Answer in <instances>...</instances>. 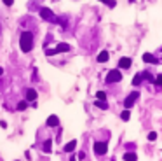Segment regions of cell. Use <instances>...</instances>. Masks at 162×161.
Masks as SVG:
<instances>
[{
	"label": "cell",
	"mask_w": 162,
	"mask_h": 161,
	"mask_svg": "<svg viewBox=\"0 0 162 161\" xmlns=\"http://www.w3.org/2000/svg\"><path fill=\"white\" fill-rule=\"evenodd\" d=\"M51 145H53V140H45L44 145H42V151L44 152H51Z\"/></svg>",
	"instance_id": "obj_11"
},
{
	"label": "cell",
	"mask_w": 162,
	"mask_h": 161,
	"mask_svg": "<svg viewBox=\"0 0 162 161\" xmlns=\"http://www.w3.org/2000/svg\"><path fill=\"white\" fill-rule=\"evenodd\" d=\"M155 139H157V135H155V133H150V135H148V140H155Z\"/></svg>",
	"instance_id": "obj_21"
},
{
	"label": "cell",
	"mask_w": 162,
	"mask_h": 161,
	"mask_svg": "<svg viewBox=\"0 0 162 161\" xmlns=\"http://www.w3.org/2000/svg\"><path fill=\"white\" fill-rule=\"evenodd\" d=\"M40 18L45 20V21H56L54 12L51 11V9H47V7H42V9H40Z\"/></svg>",
	"instance_id": "obj_2"
},
{
	"label": "cell",
	"mask_w": 162,
	"mask_h": 161,
	"mask_svg": "<svg viewBox=\"0 0 162 161\" xmlns=\"http://www.w3.org/2000/svg\"><path fill=\"white\" fill-rule=\"evenodd\" d=\"M141 82V74H138L136 77H134V80H132V84H140Z\"/></svg>",
	"instance_id": "obj_19"
},
{
	"label": "cell",
	"mask_w": 162,
	"mask_h": 161,
	"mask_svg": "<svg viewBox=\"0 0 162 161\" xmlns=\"http://www.w3.org/2000/svg\"><path fill=\"white\" fill-rule=\"evenodd\" d=\"M72 47H70V44H58V47H56V53H68Z\"/></svg>",
	"instance_id": "obj_6"
},
{
	"label": "cell",
	"mask_w": 162,
	"mask_h": 161,
	"mask_svg": "<svg viewBox=\"0 0 162 161\" xmlns=\"http://www.w3.org/2000/svg\"><path fill=\"white\" fill-rule=\"evenodd\" d=\"M2 2H4L5 5H12V4H14V0H2Z\"/></svg>",
	"instance_id": "obj_22"
},
{
	"label": "cell",
	"mask_w": 162,
	"mask_h": 161,
	"mask_svg": "<svg viewBox=\"0 0 162 161\" xmlns=\"http://www.w3.org/2000/svg\"><path fill=\"white\" fill-rule=\"evenodd\" d=\"M138 96H140V93H132V95H129V96L126 98V102H124V105H126L127 109H131V107H132V103L138 100Z\"/></svg>",
	"instance_id": "obj_5"
},
{
	"label": "cell",
	"mask_w": 162,
	"mask_h": 161,
	"mask_svg": "<svg viewBox=\"0 0 162 161\" xmlns=\"http://www.w3.org/2000/svg\"><path fill=\"white\" fill-rule=\"evenodd\" d=\"M124 160H126V161H136V154L127 152V154H124Z\"/></svg>",
	"instance_id": "obj_13"
},
{
	"label": "cell",
	"mask_w": 162,
	"mask_h": 161,
	"mask_svg": "<svg viewBox=\"0 0 162 161\" xmlns=\"http://www.w3.org/2000/svg\"><path fill=\"white\" fill-rule=\"evenodd\" d=\"M45 54L47 56H53V54H56V49H45Z\"/></svg>",
	"instance_id": "obj_20"
},
{
	"label": "cell",
	"mask_w": 162,
	"mask_h": 161,
	"mask_svg": "<svg viewBox=\"0 0 162 161\" xmlns=\"http://www.w3.org/2000/svg\"><path fill=\"white\" fill-rule=\"evenodd\" d=\"M24 109H28V102H19L18 103V110H24Z\"/></svg>",
	"instance_id": "obj_15"
},
{
	"label": "cell",
	"mask_w": 162,
	"mask_h": 161,
	"mask_svg": "<svg viewBox=\"0 0 162 161\" xmlns=\"http://www.w3.org/2000/svg\"><path fill=\"white\" fill-rule=\"evenodd\" d=\"M70 161H75V158H72V160H70Z\"/></svg>",
	"instance_id": "obj_25"
},
{
	"label": "cell",
	"mask_w": 162,
	"mask_h": 161,
	"mask_svg": "<svg viewBox=\"0 0 162 161\" xmlns=\"http://www.w3.org/2000/svg\"><path fill=\"white\" fill-rule=\"evenodd\" d=\"M107 60H108V53L107 51H103V53L98 54V61H99V63H103V61H107Z\"/></svg>",
	"instance_id": "obj_12"
},
{
	"label": "cell",
	"mask_w": 162,
	"mask_h": 161,
	"mask_svg": "<svg viewBox=\"0 0 162 161\" xmlns=\"http://www.w3.org/2000/svg\"><path fill=\"white\" fill-rule=\"evenodd\" d=\"M75 147H77V140L68 142V144L65 145V152H73V151H75Z\"/></svg>",
	"instance_id": "obj_9"
},
{
	"label": "cell",
	"mask_w": 162,
	"mask_h": 161,
	"mask_svg": "<svg viewBox=\"0 0 162 161\" xmlns=\"http://www.w3.org/2000/svg\"><path fill=\"white\" fill-rule=\"evenodd\" d=\"M119 67H120V68H129V67H131V60H129V58H120Z\"/></svg>",
	"instance_id": "obj_10"
},
{
	"label": "cell",
	"mask_w": 162,
	"mask_h": 161,
	"mask_svg": "<svg viewBox=\"0 0 162 161\" xmlns=\"http://www.w3.org/2000/svg\"><path fill=\"white\" fill-rule=\"evenodd\" d=\"M120 117H122L124 121H127V119H129V110H124V112L120 114Z\"/></svg>",
	"instance_id": "obj_18"
},
{
	"label": "cell",
	"mask_w": 162,
	"mask_h": 161,
	"mask_svg": "<svg viewBox=\"0 0 162 161\" xmlns=\"http://www.w3.org/2000/svg\"><path fill=\"white\" fill-rule=\"evenodd\" d=\"M2 74H4V68H2V67H0V77H2Z\"/></svg>",
	"instance_id": "obj_24"
},
{
	"label": "cell",
	"mask_w": 162,
	"mask_h": 161,
	"mask_svg": "<svg viewBox=\"0 0 162 161\" xmlns=\"http://www.w3.org/2000/svg\"><path fill=\"white\" fill-rule=\"evenodd\" d=\"M96 107H99V109L105 110V109H108V103L105 100H99V102H96Z\"/></svg>",
	"instance_id": "obj_14"
},
{
	"label": "cell",
	"mask_w": 162,
	"mask_h": 161,
	"mask_svg": "<svg viewBox=\"0 0 162 161\" xmlns=\"http://www.w3.org/2000/svg\"><path fill=\"white\" fill-rule=\"evenodd\" d=\"M26 100L28 102H35L37 100V91L35 89H28V91H26Z\"/></svg>",
	"instance_id": "obj_8"
},
{
	"label": "cell",
	"mask_w": 162,
	"mask_h": 161,
	"mask_svg": "<svg viewBox=\"0 0 162 161\" xmlns=\"http://www.w3.org/2000/svg\"><path fill=\"white\" fill-rule=\"evenodd\" d=\"M96 98H98V100H105V98H107V95H105L103 91H98V93H96Z\"/></svg>",
	"instance_id": "obj_17"
},
{
	"label": "cell",
	"mask_w": 162,
	"mask_h": 161,
	"mask_svg": "<svg viewBox=\"0 0 162 161\" xmlns=\"http://www.w3.org/2000/svg\"><path fill=\"white\" fill-rule=\"evenodd\" d=\"M107 149H108L107 142H96V144H94V152H96L98 156H103V154H107Z\"/></svg>",
	"instance_id": "obj_3"
},
{
	"label": "cell",
	"mask_w": 162,
	"mask_h": 161,
	"mask_svg": "<svg viewBox=\"0 0 162 161\" xmlns=\"http://www.w3.org/2000/svg\"><path fill=\"white\" fill-rule=\"evenodd\" d=\"M157 84H161V86H162V75H159V77H157Z\"/></svg>",
	"instance_id": "obj_23"
},
{
	"label": "cell",
	"mask_w": 162,
	"mask_h": 161,
	"mask_svg": "<svg viewBox=\"0 0 162 161\" xmlns=\"http://www.w3.org/2000/svg\"><path fill=\"white\" fill-rule=\"evenodd\" d=\"M143 60L146 61V63H153V61H155V58H153L152 54H145V56H143Z\"/></svg>",
	"instance_id": "obj_16"
},
{
	"label": "cell",
	"mask_w": 162,
	"mask_h": 161,
	"mask_svg": "<svg viewBox=\"0 0 162 161\" xmlns=\"http://www.w3.org/2000/svg\"><path fill=\"white\" fill-rule=\"evenodd\" d=\"M59 124V119H58V116H49L47 117V126H51V128H56Z\"/></svg>",
	"instance_id": "obj_7"
},
{
	"label": "cell",
	"mask_w": 162,
	"mask_h": 161,
	"mask_svg": "<svg viewBox=\"0 0 162 161\" xmlns=\"http://www.w3.org/2000/svg\"><path fill=\"white\" fill-rule=\"evenodd\" d=\"M19 46H21L23 53H30L32 47H33V33L32 32H23L21 37H19Z\"/></svg>",
	"instance_id": "obj_1"
},
{
	"label": "cell",
	"mask_w": 162,
	"mask_h": 161,
	"mask_svg": "<svg viewBox=\"0 0 162 161\" xmlns=\"http://www.w3.org/2000/svg\"><path fill=\"white\" fill-rule=\"evenodd\" d=\"M120 79H122V74L119 70H110L107 75V82H119Z\"/></svg>",
	"instance_id": "obj_4"
},
{
	"label": "cell",
	"mask_w": 162,
	"mask_h": 161,
	"mask_svg": "<svg viewBox=\"0 0 162 161\" xmlns=\"http://www.w3.org/2000/svg\"><path fill=\"white\" fill-rule=\"evenodd\" d=\"M101 2H108V0H101Z\"/></svg>",
	"instance_id": "obj_26"
}]
</instances>
